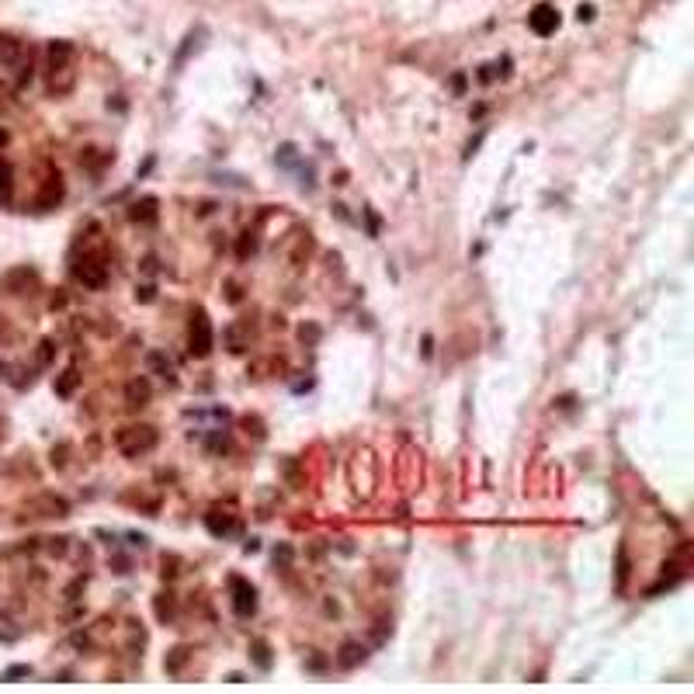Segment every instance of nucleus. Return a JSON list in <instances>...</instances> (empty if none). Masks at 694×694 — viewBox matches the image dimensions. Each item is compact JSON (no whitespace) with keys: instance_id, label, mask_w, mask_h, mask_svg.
<instances>
[{"instance_id":"39448f33","label":"nucleus","mask_w":694,"mask_h":694,"mask_svg":"<svg viewBox=\"0 0 694 694\" xmlns=\"http://www.w3.org/2000/svg\"><path fill=\"white\" fill-rule=\"evenodd\" d=\"M28 510H35V517H63V514L70 510V503L56 493H42L38 500L28 503Z\"/></svg>"},{"instance_id":"ddd939ff","label":"nucleus","mask_w":694,"mask_h":694,"mask_svg":"<svg viewBox=\"0 0 694 694\" xmlns=\"http://www.w3.org/2000/svg\"><path fill=\"white\" fill-rule=\"evenodd\" d=\"M205 524H208V531H212V535H233V531H236V521H233V517H226V514L219 517V510L205 514Z\"/></svg>"},{"instance_id":"9d476101","label":"nucleus","mask_w":694,"mask_h":694,"mask_svg":"<svg viewBox=\"0 0 694 694\" xmlns=\"http://www.w3.org/2000/svg\"><path fill=\"white\" fill-rule=\"evenodd\" d=\"M59 201H63V181H59V174H52V178L45 181V191L38 195V201H35V205L45 212V208H56Z\"/></svg>"},{"instance_id":"9b49d317","label":"nucleus","mask_w":694,"mask_h":694,"mask_svg":"<svg viewBox=\"0 0 694 694\" xmlns=\"http://www.w3.org/2000/svg\"><path fill=\"white\" fill-rule=\"evenodd\" d=\"M222 344H226L233 354L247 351V330H243V323H229V326L222 330Z\"/></svg>"},{"instance_id":"423d86ee","label":"nucleus","mask_w":694,"mask_h":694,"mask_svg":"<svg viewBox=\"0 0 694 694\" xmlns=\"http://www.w3.org/2000/svg\"><path fill=\"white\" fill-rule=\"evenodd\" d=\"M153 396V386H150V379L146 375H136L129 386H125V403L132 406V410H139V406H146Z\"/></svg>"},{"instance_id":"5701e85b","label":"nucleus","mask_w":694,"mask_h":694,"mask_svg":"<svg viewBox=\"0 0 694 694\" xmlns=\"http://www.w3.org/2000/svg\"><path fill=\"white\" fill-rule=\"evenodd\" d=\"M298 337H302V340H309V344H316V340H319V326H312V323H309V326H302V330H298Z\"/></svg>"},{"instance_id":"aec40b11","label":"nucleus","mask_w":694,"mask_h":694,"mask_svg":"<svg viewBox=\"0 0 694 694\" xmlns=\"http://www.w3.org/2000/svg\"><path fill=\"white\" fill-rule=\"evenodd\" d=\"M271 649H268V642H254V663L261 667V670H271V656H268Z\"/></svg>"},{"instance_id":"f3484780","label":"nucleus","mask_w":694,"mask_h":694,"mask_svg":"<svg viewBox=\"0 0 694 694\" xmlns=\"http://www.w3.org/2000/svg\"><path fill=\"white\" fill-rule=\"evenodd\" d=\"M111 160H115V157H111V153H104V150H87V153L80 157V164H84V167H91V171H101V167H108Z\"/></svg>"},{"instance_id":"1a4fd4ad","label":"nucleus","mask_w":694,"mask_h":694,"mask_svg":"<svg viewBox=\"0 0 694 694\" xmlns=\"http://www.w3.org/2000/svg\"><path fill=\"white\" fill-rule=\"evenodd\" d=\"M528 21H531V28H535L538 35H552L556 24H559V14H556L549 3H542V7H535V14H531Z\"/></svg>"},{"instance_id":"0eeeda50","label":"nucleus","mask_w":694,"mask_h":694,"mask_svg":"<svg viewBox=\"0 0 694 694\" xmlns=\"http://www.w3.org/2000/svg\"><path fill=\"white\" fill-rule=\"evenodd\" d=\"M73 66V45L70 42H52L49 45V73L70 70Z\"/></svg>"},{"instance_id":"f257e3e1","label":"nucleus","mask_w":694,"mask_h":694,"mask_svg":"<svg viewBox=\"0 0 694 694\" xmlns=\"http://www.w3.org/2000/svg\"><path fill=\"white\" fill-rule=\"evenodd\" d=\"M157 441H160V434H157V427H150V424H143V427H122V431L115 434V444H118V451H122L125 458L150 455V451L157 448Z\"/></svg>"},{"instance_id":"2eb2a0df","label":"nucleus","mask_w":694,"mask_h":694,"mask_svg":"<svg viewBox=\"0 0 694 694\" xmlns=\"http://www.w3.org/2000/svg\"><path fill=\"white\" fill-rule=\"evenodd\" d=\"M146 365H150V368H153V372H157L160 379L174 382V368H171V361H167V358H164L160 351H150V354H146Z\"/></svg>"},{"instance_id":"a878e982","label":"nucleus","mask_w":694,"mask_h":694,"mask_svg":"<svg viewBox=\"0 0 694 694\" xmlns=\"http://www.w3.org/2000/svg\"><path fill=\"white\" fill-rule=\"evenodd\" d=\"M136 298H143V302H153V285H143V289L136 292Z\"/></svg>"},{"instance_id":"7ed1b4c3","label":"nucleus","mask_w":694,"mask_h":694,"mask_svg":"<svg viewBox=\"0 0 694 694\" xmlns=\"http://www.w3.org/2000/svg\"><path fill=\"white\" fill-rule=\"evenodd\" d=\"M77 278L87 285V289H101L108 282V264H104V254H84V261L73 268Z\"/></svg>"},{"instance_id":"6ab92c4d","label":"nucleus","mask_w":694,"mask_h":694,"mask_svg":"<svg viewBox=\"0 0 694 694\" xmlns=\"http://www.w3.org/2000/svg\"><path fill=\"white\" fill-rule=\"evenodd\" d=\"M157 618H160V621H171V618H174V594L157 597Z\"/></svg>"},{"instance_id":"b1692460","label":"nucleus","mask_w":694,"mask_h":694,"mask_svg":"<svg viewBox=\"0 0 694 694\" xmlns=\"http://www.w3.org/2000/svg\"><path fill=\"white\" fill-rule=\"evenodd\" d=\"M52 556H63L66 552V538H49V545H45Z\"/></svg>"},{"instance_id":"a211bd4d","label":"nucleus","mask_w":694,"mask_h":694,"mask_svg":"<svg viewBox=\"0 0 694 694\" xmlns=\"http://www.w3.org/2000/svg\"><path fill=\"white\" fill-rule=\"evenodd\" d=\"M10 191H14V181H10V164L0 160V205H10Z\"/></svg>"},{"instance_id":"6e6552de","label":"nucleus","mask_w":694,"mask_h":694,"mask_svg":"<svg viewBox=\"0 0 694 694\" xmlns=\"http://www.w3.org/2000/svg\"><path fill=\"white\" fill-rule=\"evenodd\" d=\"M365 656H368V649H365L361 642H344L340 653H337V667H340V670H354V667L365 663Z\"/></svg>"},{"instance_id":"4be33fe9","label":"nucleus","mask_w":694,"mask_h":694,"mask_svg":"<svg viewBox=\"0 0 694 694\" xmlns=\"http://www.w3.org/2000/svg\"><path fill=\"white\" fill-rule=\"evenodd\" d=\"M52 354H56V344H52V340H42V351H38V365H49V361H52Z\"/></svg>"},{"instance_id":"f8f14e48","label":"nucleus","mask_w":694,"mask_h":694,"mask_svg":"<svg viewBox=\"0 0 694 694\" xmlns=\"http://www.w3.org/2000/svg\"><path fill=\"white\" fill-rule=\"evenodd\" d=\"M129 219H132V222H153V219H157V198L136 201V205L129 208Z\"/></svg>"},{"instance_id":"4468645a","label":"nucleus","mask_w":694,"mask_h":694,"mask_svg":"<svg viewBox=\"0 0 694 694\" xmlns=\"http://www.w3.org/2000/svg\"><path fill=\"white\" fill-rule=\"evenodd\" d=\"M188 656H191V653H188L185 646H178V649H171V653H167V660H164V670H167L171 677H178V674L185 670V663H188Z\"/></svg>"},{"instance_id":"dca6fc26","label":"nucleus","mask_w":694,"mask_h":694,"mask_svg":"<svg viewBox=\"0 0 694 694\" xmlns=\"http://www.w3.org/2000/svg\"><path fill=\"white\" fill-rule=\"evenodd\" d=\"M80 386V375H77V368H70V372H63V379L56 382V396H73V389Z\"/></svg>"},{"instance_id":"f03ea898","label":"nucleus","mask_w":694,"mask_h":694,"mask_svg":"<svg viewBox=\"0 0 694 694\" xmlns=\"http://www.w3.org/2000/svg\"><path fill=\"white\" fill-rule=\"evenodd\" d=\"M188 344H191V354H195V358H205V354L212 351V323H208V316H205L201 309H195V312H191Z\"/></svg>"},{"instance_id":"393cba45","label":"nucleus","mask_w":694,"mask_h":694,"mask_svg":"<svg viewBox=\"0 0 694 694\" xmlns=\"http://www.w3.org/2000/svg\"><path fill=\"white\" fill-rule=\"evenodd\" d=\"M226 292H229V302H240V285L236 282H226Z\"/></svg>"},{"instance_id":"bb28decb","label":"nucleus","mask_w":694,"mask_h":694,"mask_svg":"<svg viewBox=\"0 0 694 694\" xmlns=\"http://www.w3.org/2000/svg\"><path fill=\"white\" fill-rule=\"evenodd\" d=\"M591 17H594V7H591V3H587V7H580V21H591Z\"/></svg>"},{"instance_id":"20e7f679","label":"nucleus","mask_w":694,"mask_h":694,"mask_svg":"<svg viewBox=\"0 0 694 694\" xmlns=\"http://www.w3.org/2000/svg\"><path fill=\"white\" fill-rule=\"evenodd\" d=\"M229 591H233V611H236L240 618H250V614H254V607H257V594H254V587H250L243 577H229Z\"/></svg>"},{"instance_id":"cd10ccee","label":"nucleus","mask_w":694,"mask_h":694,"mask_svg":"<svg viewBox=\"0 0 694 694\" xmlns=\"http://www.w3.org/2000/svg\"><path fill=\"white\" fill-rule=\"evenodd\" d=\"M323 667H326L323 656H312V660H309V670H323Z\"/></svg>"},{"instance_id":"412c9836","label":"nucleus","mask_w":694,"mask_h":694,"mask_svg":"<svg viewBox=\"0 0 694 694\" xmlns=\"http://www.w3.org/2000/svg\"><path fill=\"white\" fill-rule=\"evenodd\" d=\"M254 250H257V240H254V233H243V240H240V247H236L240 261H247V257H250Z\"/></svg>"}]
</instances>
